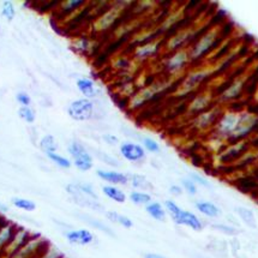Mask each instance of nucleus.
I'll return each mask as SVG.
<instances>
[{
  "mask_svg": "<svg viewBox=\"0 0 258 258\" xmlns=\"http://www.w3.org/2000/svg\"><path fill=\"white\" fill-rule=\"evenodd\" d=\"M65 258H66V257H65Z\"/></svg>",
  "mask_w": 258,
  "mask_h": 258,
  "instance_id": "6e6d98bb",
  "label": "nucleus"
},
{
  "mask_svg": "<svg viewBox=\"0 0 258 258\" xmlns=\"http://www.w3.org/2000/svg\"><path fill=\"white\" fill-rule=\"evenodd\" d=\"M216 72H218V70H216V65H204L191 69V70H188L186 74L184 75V77H182L180 82L177 84L175 89L172 91V95L179 97V99H182V97H186L192 95V94H196L197 90H200L203 84L206 83L213 75H215Z\"/></svg>",
  "mask_w": 258,
  "mask_h": 258,
  "instance_id": "20e7f679",
  "label": "nucleus"
},
{
  "mask_svg": "<svg viewBox=\"0 0 258 258\" xmlns=\"http://www.w3.org/2000/svg\"><path fill=\"white\" fill-rule=\"evenodd\" d=\"M128 182H130L131 186L137 191L149 192V191H152L154 188L152 181H150L146 175L137 174V173H135V174H128Z\"/></svg>",
  "mask_w": 258,
  "mask_h": 258,
  "instance_id": "cd10ccee",
  "label": "nucleus"
},
{
  "mask_svg": "<svg viewBox=\"0 0 258 258\" xmlns=\"http://www.w3.org/2000/svg\"><path fill=\"white\" fill-rule=\"evenodd\" d=\"M76 184V186L78 188V191H80L81 194L86 195V196L93 198V200H99V196H97L95 188L89 182H86V181H77L75 182Z\"/></svg>",
  "mask_w": 258,
  "mask_h": 258,
  "instance_id": "ea45409f",
  "label": "nucleus"
},
{
  "mask_svg": "<svg viewBox=\"0 0 258 258\" xmlns=\"http://www.w3.org/2000/svg\"><path fill=\"white\" fill-rule=\"evenodd\" d=\"M102 141L108 146H116L119 144V138L112 134H106L102 136Z\"/></svg>",
  "mask_w": 258,
  "mask_h": 258,
  "instance_id": "09e8293b",
  "label": "nucleus"
},
{
  "mask_svg": "<svg viewBox=\"0 0 258 258\" xmlns=\"http://www.w3.org/2000/svg\"><path fill=\"white\" fill-rule=\"evenodd\" d=\"M64 237L71 245H78V246H87L95 240V235L87 228L69 229L64 233Z\"/></svg>",
  "mask_w": 258,
  "mask_h": 258,
  "instance_id": "4be33fe9",
  "label": "nucleus"
},
{
  "mask_svg": "<svg viewBox=\"0 0 258 258\" xmlns=\"http://www.w3.org/2000/svg\"><path fill=\"white\" fill-rule=\"evenodd\" d=\"M12 206L17 209L23 210V212L31 213L36 209V203L34 201L28 200V198H21V197H15L11 201Z\"/></svg>",
  "mask_w": 258,
  "mask_h": 258,
  "instance_id": "c9c22d12",
  "label": "nucleus"
},
{
  "mask_svg": "<svg viewBox=\"0 0 258 258\" xmlns=\"http://www.w3.org/2000/svg\"><path fill=\"white\" fill-rule=\"evenodd\" d=\"M256 96H257V100H258V87H257V89H256Z\"/></svg>",
  "mask_w": 258,
  "mask_h": 258,
  "instance_id": "5fc2aeb1",
  "label": "nucleus"
},
{
  "mask_svg": "<svg viewBox=\"0 0 258 258\" xmlns=\"http://www.w3.org/2000/svg\"><path fill=\"white\" fill-rule=\"evenodd\" d=\"M18 226L12 221H0V254L15 235Z\"/></svg>",
  "mask_w": 258,
  "mask_h": 258,
  "instance_id": "a878e982",
  "label": "nucleus"
},
{
  "mask_svg": "<svg viewBox=\"0 0 258 258\" xmlns=\"http://www.w3.org/2000/svg\"><path fill=\"white\" fill-rule=\"evenodd\" d=\"M163 42H165V37H159V39L150 41V42L135 47V48L132 49L131 58L134 59L135 61H137L138 64H141V62L143 61L150 60V59L159 55L160 52L163 51Z\"/></svg>",
  "mask_w": 258,
  "mask_h": 258,
  "instance_id": "dca6fc26",
  "label": "nucleus"
},
{
  "mask_svg": "<svg viewBox=\"0 0 258 258\" xmlns=\"http://www.w3.org/2000/svg\"><path fill=\"white\" fill-rule=\"evenodd\" d=\"M95 113V105L89 99H77L68 107V114L75 121L90 120Z\"/></svg>",
  "mask_w": 258,
  "mask_h": 258,
  "instance_id": "f3484780",
  "label": "nucleus"
},
{
  "mask_svg": "<svg viewBox=\"0 0 258 258\" xmlns=\"http://www.w3.org/2000/svg\"><path fill=\"white\" fill-rule=\"evenodd\" d=\"M254 177H256V182H257V188H258V174H256V175H254Z\"/></svg>",
  "mask_w": 258,
  "mask_h": 258,
  "instance_id": "864d4df0",
  "label": "nucleus"
},
{
  "mask_svg": "<svg viewBox=\"0 0 258 258\" xmlns=\"http://www.w3.org/2000/svg\"><path fill=\"white\" fill-rule=\"evenodd\" d=\"M78 218H80L82 221L88 223V225H90L91 227H94L97 231L105 233V234L109 235V237H115L114 232L112 231L111 227H108V226L105 225L102 221H100V220H97L95 218H93V216L90 215H87V214H78Z\"/></svg>",
  "mask_w": 258,
  "mask_h": 258,
  "instance_id": "2f4dec72",
  "label": "nucleus"
},
{
  "mask_svg": "<svg viewBox=\"0 0 258 258\" xmlns=\"http://www.w3.org/2000/svg\"><path fill=\"white\" fill-rule=\"evenodd\" d=\"M235 214L244 225H246L248 228H257V220L254 216V213L246 207H237L234 209Z\"/></svg>",
  "mask_w": 258,
  "mask_h": 258,
  "instance_id": "7c9ffc66",
  "label": "nucleus"
},
{
  "mask_svg": "<svg viewBox=\"0 0 258 258\" xmlns=\"http://www.w3.org/2000/svg\"><path fill=\"white\" fill-rule=\"evenodd\" d=\"M195 208L198 213H201L206 218L209 219H218L222 215V210L218 204L209 202V201H197L195 203Z\"/></svg>",
  "mask_w": 258,
  "mask_h": 258,
  "instance_id": "393cba45",
  "label": "nucleus"
},
{
  "mask_svg": "<svg viewBox=\"0 0 258 258\" xmlns=\"http://www.w3.org/2000/svg\"><path fill=\"white\" fill-rule=\"evenodd\" d=\"M144 209H146L148 215H149L152 219L155 220V221L163 222L166 221V219H167V212H166L163 204H161L160 202H154L153 201V202L147 204V206L144 207Z\"/></svg>",
  "mask_w": 258,
  "mask_h": 258,
  "instance_id": "c756f323",
  "label": "nucleus"
},
{
  "mask_svg": "<svg viewBox=\"0 0 258 258\" xmlns=\"http://www.w3.org/2000/svg\"><path fill=\"white\" fill-rule=\"evenodd\" d=\"M102 194L108 198V200L113 201V202L122 204L126 202L127 196L121 188H119L118 186H114V185H103L101 187Z\"/></svg>",
  "mask_w": 258,
  "mask_h": 258,
  "instance_id": "c85d7f7f",
  "label": "nucleus"
},
{
  "mask_svg": "<svg viewBox=\"0 0 258 258\" xmlns=\"http://www.w3.org/2000/svg\"><path fill=\"white\" fill-rule=\"evenodd\" d=\"M134 2H115L102 12L101 15L94 18L90 23V31L93 36L113 30L120 22L124 21L125 16L128 14Z\"/></svg>",
  "mask_w": 258,
  "mask_h": 258,
  "instance_id": "7ed1b4c3",
  "label": "nucleus"
},
{
  "mask_svg": "<svg viewBox=\"0 0 258 258\" xmlns=\"http://www.w3.org/2000/svg\"><path fill=\"white\" fill-rule=\"evenodd\" d=\"M223 109L222 106H220L216 103L212 108L207 109L200 114L192 116V120H191V126L195 128L197 132H208L209 130H213L215 127L216 122H218L220 115L222 114Z\"/></svg>",
  "mask_w": 258,
  "mask_h": 258,
  "instance_id": "1a4fd4ad",
  "label": "nucleus"
},
{
  "mask_svg": "<svg viewBox=\"0 0 258 258\" xmlns=\"http://www.w3.org/2000/svg\"><path fill=\"white\" fill-rule=\"evenodd\" d=\"M18 115H20L21 119H23L24 121L28 122V124H33L36 119V114L34 112V109L30 108V106L28 107H20L18 109Z\"/></svg>",
  "mask_w": 258,
  "mask_h": 258,
  "instance_id": "37998d69",
  "label": "nucleus"
},
{
  "mask_svg": "<svg viewBox=\"0 0 258 258\" xmlns=\"http://www.w3.org/2000/svg\"><path fill=\"white\" fill-rule=\"evenodd\" d=\"M119 153L122 159L131 163L142 162L146 159V150L141 144L135 142H124L119 147Z\"/></svg>",
  "mask_w": 258,
  "mask_h": 258,
  "instance_id": "412c9836",
  "label": "nucleus"
},
{
  "mask_svg": "<svg viewBox=\"0 0 258 258\" xmlns=\"http://www.w3.org/2000/svg\"><path fill=\"white\" fill-rule=\"evenodd\" d=\"M48 241L40 234H33L29 240L22 246L17 252L14 253L11 258H37L40 257L48 248Z\"/></svg>",
  "mask_w": 258,
  "mask_h": 258,
  "instance_id": "4468645a",
  "label": "nucleus"
},
{
  "mask_svg": "<svg viewBox=\"0 0 258 258\" xmlns=\"http://www.w3.org/2000/svg\"><path fill=\"white\" fill-rule=\"evenodd\" d=\"M65 190H66V192H68L72 197V201H74L76 204H78V206L84 207V208H89V209L94 210V212H97V213H105L103 206L99 202V200H93V198H90V197L86 196V195L81 194L80 191H78V188L75 182H71V184L66 185Z\"/></svg>",
  "mask_w": 258,
  "mask_h": 258,
  "instance_id": "6ab92c4d",
  "label": "nucleus"
},
{
  "mask_svg": "<svg viewBox=\"0 0 258 258\" xmlns=\"http://www.w3.org/2000/svg\"><path fill=\"white\" fill-rule=\"evenodd\" d=\"M16 100H17V102L20 103L22 107H28L30 106L31 103V97L28 95L27 93H24V91L17 93V95H16Z\"/></svg>",
  "mask_w": 258,
  "mask_h": 258,
  "instance_id": "de8ad7c7",
  "label": "nucleus"
},
{
  "mask_svg": "<svg viewBox=\"0 0 258 258\" xmlns=\"http://www.w3.org/2000/svg\"><path fill=\"white\" fill-rule=\"evenodd\" d=\"M31 235L33 234H31L30 231H28L27 228L18 227L14 237H12L11 240L9 241V244L6 245L4 250H3L2 254H0V258H11L14 256V253L17 252V251L29 240Z\"/></svg>",
  "mask_w": 258,
  "mask_h": 258,
  "instance_id": "aec40b11",
  "label": "nucleus"
},
{
  "mask_svg": "<svg viewBox=\"0 0 258 258\" xmlns=\"http://www.w3.org/2000/svg\"><path fill=\"white\" fill-rule=\"evenodd\" d=\"M68 153L72 157V163L78 171L89 172L94 166V157L87 148L78 141H72L68 147Z\"/></svg>",
  "mask_w": 258,
  "mask_h": 258,
  "instance_id": "9d476101",
  "label": "nucleus"
},
{
  "mask_svg": "<svg viewBox=\"0 0 258 258\" xmlns=\"http://www.w3.org/2000/svg\"><path fill=\"white\" fill-rule=\"evenodd\" d=\"M212 228L214 231L219 232V233H222V234H226V235H229V237H235V235H238V228L234 227L233 225H226V223H212Z\"/></svg>",
  "mask_w": 258,
  "mask_h": 258,
  "instance_id": "4c0bfd02",
  "label": "nucleus"
},
{
  "mask_svg": "<svg viewBox=\"0 0 258 258\" xmlns=\"http://www.w3.org/2000/svg\"><path fill=\"white\" fill-rule=\"evenodd\" d=\"M128 200H130L131 203H134L135 206H144L153 202V197L149 192H144V191H137L134 190L131 191L130 195H128Z\"/></svg>",
  "mask_w": 258,
  "mask_h": 258,
  "instance_id": "72a5a7b5",
  "label": "nucleus"
},
{
  "mask_svg": "<svg viewBox=\"0 0 258 258\" xmlns=\"http://www.w3.org/2000/svg\"><path fill=\"white\" fill-rule=\"evenodd\" d=\"M178 81L180 80H175V78L171 77H165L153 81L152 83H149L148 86L138 89L136 93L128 99L126 109L130 112L138 111V109H141L149 102H152L153 100H155L157 96L165 94L166 91L174 90L177 84L179 83Z\"/></svg>",
  "mask_w": 258,
  "mask_h": 258,
  "instance_id": "f03ea898",
  "label": "nucleus"
},
{
  "mask_svg": "<svg viewBox=\"0 0 258 258\" xmlns=\"http://www.w3.org/2000/svg\"><path fill=\"white\" fill-rule=\"evenodd\" d=\"M191 64H192V61H191L188 48L178 49V51L166 54L165 59L162 60L166 77L175 78V80H181L187 72L186 69Z\"/></svg>",
  "mask_w": 258,
  "mask_h": 258,
  "instance_id": "423d86ee",
  "label": "nucleus"
},
{
  "mask_svg": "<svg viewBox=\"0 0 258 258\" xmlns=\"http://www.w3.org/2000/svg\"><path fill=\"white\" fill-rule=\"evenodd\" d=\"M180 186L182 187V191H184V192H186L188 196L194 197L198 194V186L195 184L192 180H191L190 178H187V177L182 178L181 182H180Z\"/></svg>",
  "mask_w": 258,
  "mask_h": 258,
  "instance_id": "79ce46f5",
  "label": "nucleus"
},
{
  "mask_svg": "<svg viewBox=\"0 0 258 258\" xmlns=\"http://www.w3.org/2000/svg\"><path fill=\"white\" fill-rule=\"evenodd\" d=\"M37 258H65V256H64V253L59 250V248H56L51 245V246L47 248L45 252H43L40 257H37Z\"/></svg>",
  "mask_w": 258,
  "mask_h": 258,
  "instance_id": "49530a36",
  "label": "nucleus"
},
{
  "mask_svg": "<svg viewBox=\"0 0 258 258\" xmlns=\"http://www.w3.org/2000/svg\"><path fill=\"white\" fill-rule=\"evenodd\" d=\"M169 194L172 195V196H175V197H179L181 196L182 194H184V191H182V187L180 186V185H177V184H173L169 186L168 188Z\"/></svg>",
  "mask_w": 258,
  "mask_h": 258,
  "instance_id": "8fccbe9b",
  "label": "nucleus"
},
{
  "mask_svg": "<svg viewBox=\"0 0 258 258\" xmlns=\"http://www.w3.org/2000/svg\"><path fill=\"white\" fill-rule=\"evenodd\" d=\"M96 157L100 160V161H102L103 163H106V165H108V166H112V167H116V166H119L118 160L105 152H97Z\"/></svg>",
  "mask_w": 258,
  "mask_h": 258,
  "instance_id": "a18cd8bd",
  "label": "nucleus"
},
{
  "mask_svg": "<svg viewBox=\"0 0 258 258\" xmlns=\"http://www.w3.org/2000/svg\"><path fill=\"white\" fill-rule=\"evenodd\" d=\"M207 28L208 27H202L201 23H197V22H191L190 24L181 27L180 29L165 37L163 52L166 54H169V53L178 51V49L188 48L191 43L197 39V36Z\"/></svg>",
  "mask_w": 258,
  "mask_h": 258,
  "instance_id": "39448f33",
  "label": "nucleus"
},
{
  "mask_svg": "<svg viewBox=\"0 0 258 258\" xmlns=\"http://www.w3.org/2000/svg\"><path fill=\"white\" fill-rule=\"evenodd\" d=\"M143 258H167L165 256H162V254L160 253H154V252H148L143 256Z\"/></svg>",
  "mask_w": 258,
  "mask_h": 258,
  "instance_id": "3c124183",
  "label": "nucleus"
},
{
  "mask_svg": "<svg viewBox=\"0 0 258 258\" xmlns=\"http://www.w3.org/2000/svg\"><path fill=\"white\" fill-rule=\"evenodd\" d=\"M223 34H225L223 26L220 23L212 24L206 30H203L188 47L192 64L202 60L212 54L214 51H216V47L221 45L223 37H225Z\"/></svg>",
  "mask_w": 258,
  "mask_h": 258,
  "instance_id": "f257e3e1",
  "label": "nucleus"
},
{
  "mask_svg": "<svg viewBox=\"0 0 258 258\" xmlns=\"http://www.w3.org/2000/svg\"><path fill=\"white\" fill-rule=\"evenodd\" d=\"M214 105H216V95L214 94V91L210 89L202 90L195 94V96L187 103L186 113L195 116L212 108Z\"/></svg>",
  "mask_w": 258,
  "mask_h": 258,
  "instance_id": "2eb2a0df",
  "label": "nucleus"
},
{
  "mask_svg": "<svg viewBox=\"0 0 258 258\" xmlns=\"http://www.w3.org/2000/svg\"><path fill=\"white\" fill-rule=\"evenodd\" d=\"M2 16L5 18L6 21H9V22H12L15 20L16 8H15L14 3L9 2V0H6V2H3V4H2Z\"/></svg>",
  "mask_w": 258,
  "mask_h": 258,
  "instance_id": "a19ab883",
  "label": "nucleus"
},
{
  "mask_svg": "<svg viewBox=\"0 0 258 258\" xmlns=\"http://www.w3.org/2000/svg\"><path fill=\"white\" fill-rule=\"evenodd\" d=\"M99 41L93 35H78L71 40L72 51L80 55L89 56L97 51Z\"/></svg>",
  "mask_w": 258,
  "mask_h": 258,
  "instance_id": "a211bd4d",
  "label": "nucleus"
},
{
  "mask_svg": "<svg viewBox=\"0 0 258 258\" xmlns=\"http://www.w3.org/2000/svg\"><path fill=\"white\" fill-rule=\"evenodd\" d=\"M141 141H142V146L144 148V150L150 154H159L161 152V147H160V144L156 142L155 140L152 137H142L141 138Z\"/></svg>",
  "mask_w": 258,
  "mask_h": 258,
  "instance_id": "58836bf2",
  "label": "nucleus"
},
{
  "mask_svg": "<svg viewBox=\"0 0 258 258\" xmlns=\"http://www.w3.org/2000/svg\"><path fill=\"white\" fill-rule=\"evenodd\" d=\"M9 212V207L6 206L5 203L0 202V214L2 213H8Z\"/></svg>",
  "mask_w": 258,
  "mask_h": 258,
  "instance_id": "603ef678",
  "label": "nucleus"
},
{
  "mask_svg": "<svg viewBox=\"0 0 258 258\" xmlns=\"http://www.w3.org/2000/svg\"><path fill=\"white\" fill-rule=\"evenodd\" d=\"M163 207L175 225L186 226L187 228L192 229L195 232L203 231L204 223L195 213L182 209L173 200H166Z\"/></svg>",
  "mask_w": 258,
  "mask_h": 258,
  "instance_id": "0eeeda50",
  "label": "nucleus"
},
{
  "mask_svg": "<svg viewBox=\"0 0 258 258\" xmlns=\"http://www.w3.org/2000/svg\"><path fill=\"white\" fill-rule=\"evenodd\" d=\"M47 157H48V159L51 160V161L54 163V165H56V166H58V167H60L62 169H69V168H71V166H72L71 160H69L68 157L62 156V155H60V154H58V153L48 154V155H47Z\"/></svg>",
  "mask_w": 258,
  "mask_h": 258,
  "instance_id": "e433bc0d",
  "label": "nucleus"
},
{
  "mask_svg": "<svg viewBox=\"0 0 258 258\" xmlns=\"http://www.w3.org/2000/svg\"><path fill=\"white\" fill-rule=\"evenodd\" d=\"M105 216L109 222L116 223V225H120L121 227H124L126 229H130L134 227V221H132L128 216L122 215V214H119L118 212H114V210H108V212H105Z\"/></svg>",
  "mask_w": 258,
  "mask_h": 258,
  "instance_id": "473e14b6",
  "label": "nucleus"
},
{
  "mask_svg": "<svg viewBox=\"0 0 258 258\" xmlns=\"http://www.w3.org/2000/svg\"><path fill=\"white\" fill-rule=\"evenodd\" d=\"M96 175L107 185H127L128 174L118 171H108V169H97Z\"/></svg>",
  "mask_w": 258,
  "mask_h": 258,
  "instance_id": "5701e85b",
  "label": "nucleus"
},
{
  "mask_svg": "<svg viewBox=\"0 0 258 258\" xmlns=\"http://www.w3.org/2000/svg\"><path fill=\"white\" fill-rule=\"evenodd\" d=\"M187 178H190L191 180H192L195 184L197 185V186H201L204 188H212V184H210V181L208 180L206 177H203L202 174H200V173L190 172L188 173Z\"/></svg>",
  "mask_w": 258,
  "mask_h": 258,
  "instance_id": "c03bdc74",
  "label": "nucleus"
},
{
  "mask_svg": "<svg viewBox=\"0 0 258 258\" xmlns=\"http://www.w3.org/2000/svg\"><path fill=\"white\" fill-rule=\"evenodd\" d=\"M40 149L41 152H43L46 155L52 153H56L58 150V143H56L55 138L52 135H46L41 138L40 141Z\"/></svg>",
  "mask_w": 258,
  "mask_h": 258,
  "instance_id": "f704fd0d",
  "label": "nucleus"
},
{
  "mask_svg": "<svg viewBox=\"0 0 258 258\" xmlns=\"http://www.w3.org/2000/svg\"><path fill=\"white\" fill-rule=\"evenodd\" d=\"M258 128V115L251 112H240L237 127L231 137L228 138L227 143H235L240 141L247 140L251 134H253Z\"/></svg>",
  "mask_w": 258,
  "mask_h": 258,
  "instance_id": "6e6552de",
  "label": "nucleus"
},
{
  "mask_svg": "<svg viewBox=\"0 0 258 258\" xmlns=\"http://www.w3.org/2000/svg\"><path fill=\"white\" fill-rule=\"evenodd\" d=\"M76 87L80 93L83 95L84 99H95L100 95L101 90L96 86V83L91 78L82 77L76 81Z\"/></svg>",
  "mask_w": 258,
  "mask_h": 258,
  "instance_id": "b1692460",
  "label": "nucleus"
},
{
  "mask_svg": "<svg viewBox=\"0 0 258 258\" xmlns=\"http://www.w3.org/2000/svg\"><path fill=\"white\" fill-rule=\"evenodd\" d=\"M248 149H250V143H248L247 140L240 141V142L235 143H227L221 152L216 154L215 160L216 162L220 163L221 166L233 165V163L240 159Z\"/></svg>",
  "mask_w": 258,
  "mask_h": 258,
  "instance_id": "f8f14e48",
  "label": "nucleus"
},
{
  "mask_svg": "<svg viewBox=\"0 0 258 258\" xmlns=\"http://www.w3.org/2000/svg\"><path fill=\"white\" fill-rule=\"evenodd\" d=\"M86 0H64V2H60L58 4V16L62 20H65L68 16H70L74 12L83 8L84 5H87Z\"/></svg>",
  "mask_w": 258,
  "mask_h": 258,
  "instance_id": "bb28decb",
  "label": "nucleus"
},
{
  "mask_svg": "<svg viewBox=\"0 0 258 258\" xmlns=\"http://www.w3.org/2000/svg\"><path fill=\"white\" fill-rule=\"evenodd\" d=\"M239 116H240V112H234L232 109L223 111L222 114L220 115L218 122H216L215 127L213 128L214 136L221 138V140L227 142L228 138L231 137V135L237 127Z\"/></svg>",
  "mask_w": 258,
  "mask_h": 258,
  "instance_id": "9b49d317",
  "label": "nucleus"
},
{
  "mask_svg": "<svg viewBox=\"0 0 258 258\" xmlns=\"http://www.w3.org/2000/svg\"><path fill=\"white\" fill-rule=\"evenodd\" d=\"M246 77L237 76L229 82L223 89L220 91L219 95H216V103L220 106L227 105L237 101L241 94L244 93L245 86H246Z\"/></svg>",
  "mask_w": 258,
  "mask_h": 258,
  "instance_id": "ddd939ff",
  "label": "nucleus"
}]
</instances>
